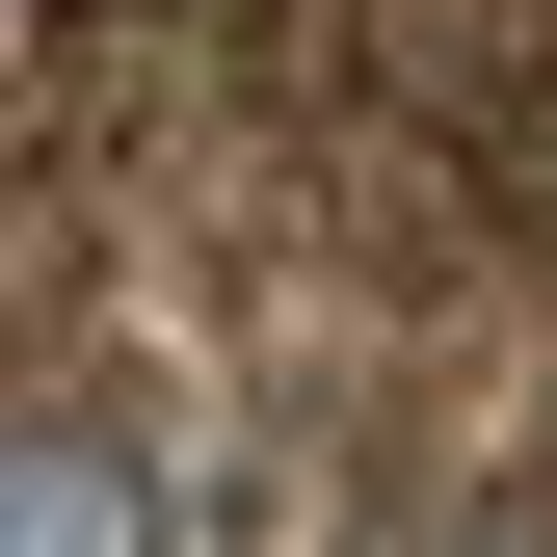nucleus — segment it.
Wrapping results in <instances>:
<instances>
[{"label": "nucleus", "mask_w": 557, "mask_h": 557, "mask_svg": "<svg viewBox=\"0 0 557 557\" xmlns=\"http://www.w3.org/2000/svg\"><path fill=\"white\" fill-rule=\"evenodd\" d=\"M0 557H186L160 425H107V398H0Z\"/></svg>", "instance_id": "1"}, {"label": "nucleus", "mask_w": 557, "mask_h": 557, "mask_svg": "<svg viewBox=\"0 0 557 557\" xmlns=\"http://www.w3.org/2000/svg\"><path fill=\"white\" fill-rule=\"evenodd\" d=\"M398 557H557V478H478V505H425Z\"/></svg>", "instance_id": "2"}]
</instances>
